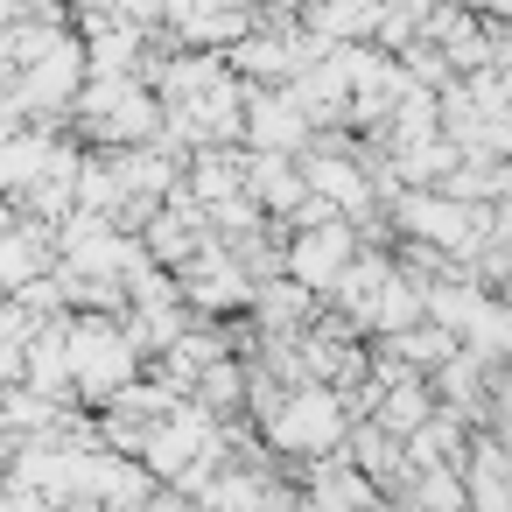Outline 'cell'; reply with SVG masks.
Masks as SVG:
<instances>
[{"mask_svg":"<svg viewBox=\"0 0 512 512\" xmlns=\"http://www.w3.org/2000/svg\"><path fill=\"white\" fill-rule=\"evenodd\" d=\"M358 246H365V232H358V218H330V225H302V232H288V274L295 281H309L323 302H330V288H337V274L358 260Z\"/></svg>","mask_w":512,"mask_h":512,"instance_id":"277c9868","label":"cell"},{"mask_svg":"<svg viewBox=\"0 0 512 512\" xmlns=\"http://www.w3.org/2000/svg\"><path fill=\"white\" fill-rule=\"evenodd\" d=\"M120 15H134V22H148V29H162V22H169V0H120Z\"/></svg>","mask_w":512,"mask_h":512,"instance_id":"30bf717a","label":"cell"},{"mask_svg":"<svg viewBox=\"0 0 512 512\" xmlns=\"http://www.w3.org/2000/svg\"><path fill=\"white\" fill-rule=\"evenodd\" d=\"M71 358H78V400H85V407H113V400L148 372V351L134 344L127 316H113V309H78V323H71Z\"/></svg>","mask_w":512,"mask_h":512,"instance_id":"7a4b0ae2","label":"cell"},{"mask_svg":"<svg viewBox=\"0 0 512 512\" xmlns=\"http://www.w3.org/2000/svg\"><path fill=\"white\" fill-rule=\"evenodd\" d=\"M323 309H330V302H323L309 281H295V274H274V281H260V295H253L260 330H309Z\"/></svg>","mask_w":512,"mask_h":512,"instance_id":"ba28073f","label":"cell"},{"mask_svg":"<svg viewBox=\"0 0 512 512\" xmlns=\"http://www.w3.org/2000/svg\"><path fill=\"white\" fill-rule=\"evenodd\" d=\"M463 477H470V505H484V512H505V505H512V449H505L491 428L470 435Z\"/></svg>","mask_w":512,"mask_h":512,"instance_id":"9c48e42d","label":"cell"},{"mask_svg":"<svg viewBox=\"0 0 512 512\" xmlns=\"http://www.w3.org/2000/svg\"><path fill=\"white\" fill-rule=\"evenodd\" d=\"M316 120H309V106L295 99V85H246V148H288V155H302V148H316Z\"/></svg>","mask_w":512,"mask_h":512,"instance_id":"5b68a950","label":"cell"},{"mask_svg":"<svg viewBox=\"0 0 512 512\" xmlns=\"http://www.w3.org/2000/svg\"><path fill=\"white\" fill-rule=\"evenodd\" d=\"M260 29V0H169L162 43L169 50H232Z\"/></svg>","mask_w":512,"mask_h":512,"instance_id":"3957f363","label":"cell"},{"mask_svg":"<svg viewBox=\"0 0 512 512\" xmlns=\"http://www.w3.org/2000/svg\"><path fill=\"white\" fill-rule=\"evenodd\" d=\"M64 260V246H57V225L50 218H36V211H8V239H0V288H29L36 274H50Z\"/></svg>","mask_w":512,"mask_h":512,"instance_id":"8992f818","label":"cell"},{"mask_svg":"<svg viewBox=\"0 0 512 512\" xmlns=\"http://www.w3.org/2000/svg\"><path fill=\"white\" fill-rule=\"evenodd\" d=\"M351 400H344V386H330V379H302V386H288V400L260 421L267 428V442H274V456L295 470V463H309V456H330V449H344L351 442Z\"/></svg>","mask_w":512,"mask_h":512,"instance_id":"6da1fadb","label":"cell"},{"mask_svg":"<svg viewBox=\"0 0 512 512\" xmlns=\"http://www.w3.org/2000/svg\"><path fill=\"white\" fill-rule=\"evenodd\" d=\"M246 190L267 204L274 225H288V211L309 197V169H302V155H288V148H246Z\"/></svg>","mask_w":512,"mask_h":512,"instance_id":"52a82bcc","label":"cell"}]
</instances>
